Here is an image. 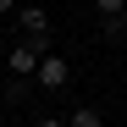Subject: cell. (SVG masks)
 Here are the masks:
<instances>
[{
  "label": "cell",
  "instance_id": "obj_7",
  "mask_svg": "<svg viewBox=\"0 0 127 127\" xmlns=\"http://www.w3.org/2000/svg\"><path fill=\"white\" fill-rule=\"evenodd\" d=\"M0 11H11V0H0Z\"/></svg>",
  "mask_w": 127,
  "mask_h": 127
},
{
  "label": "cell",
  "instance_id": "obj_3",
  "mask_svg": "<svg viewBox=\"0 0 127 127\" xmlns=\"http://www.w3.org/2000/svg\"><path fill=\"white\" fill-rule=\"evenodd\" d=\"M17 22H22V33H33V39H39V33L50 28V17L39 11V6H22V11H17Z\"/></svg>",
  "mask_w": 127,
  "mask_h": 127
},
{
  "label": "cell",
  "instance_id": "obj_4",
  "mask_svg": "<svg viewBox=\"0 0 127 127\" xmlns=\"http://www.w3.org/2000/svg\"><path fill=\"white\" fill-rule=\"evenodd\" d=\"M66 127H105V122H99L94 105H83V111H72V122H66Z\"/></svg>",
  "mask_w": 127,
  "mask_h": 127
},
{
  "label": "cell",
  "instance_id": "obj_6",
  "mask_svg": "<svg viewBox=\"0 0 127 127\" xmlns=\"http://www.w3.org/2000/svg\"><path fill=\"white\" fill-rule=\"evenodd\" d=\"M33 127H66V122H55V116H44V122H33Z\"/></svg>",
  "mask_w": 127,
  "mask_h": 127
},
{
  "label": "cell",
  "instance_id": "obj_2",
  "mask_svg": "<svg viewBox=\"0 0 127 127\" xmlns=\"http://www.w3.org/2000/svg\"><path fill=\"white\" fill-rule=\"evenodd\" d=\"M66 61H61V55H44V61H39V83H44V89H66Z\"/></svg>",
  "mask_w": 127,
  "mask_h": 127
},
{
  "label": "cell",
  "instance_id": "obj_1",
  "mask_svg": "<svg viewBox=\"0 0 127 127\" xmlns=\"http://www.w3.org/2000/svg\"><path fill=\"white\" fill-rule=\"evenodd\" d=\"M39 39H28V44H17L11 50V77H39Z\"/></svg>",
  "mask_w": 127,
  "mask_h": 127
},
{
  "label": "cell",
  "instance_id": "obj_5",
  "mask_svg": "<svg viewBox=\"0 0 127 127\" xmlns=\"http://www.w3.org/2000/svg\"><path fill=\"white\" fill-rule=\"evenodd\" d=\"M94 6H99V17H122V6H127V0H94Z\"/></svg>",
  "mask_w": 127,
  "mask_h": 127
}]
</instances>
